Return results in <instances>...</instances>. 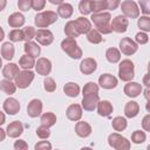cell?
Wrapping results in <instances>:
<instances>
[{
	"mask_svg": "<svg viewBox=\"0 0 150 150\" xmlns=\"http://www.w3.org/2000/svg\"><path fill=\"white\" fill-rule=\"evenodd\" d=\"M61 48L71 59H75L76 60V59H80L82 56V49L79 47V45L75 41V39H68V38H66L61 42Z\"/></svg>",
	"mask_w": 150,
	"mask_h": 150,
	"instance_id": "obj_3",
	"label": "cell"
},
{
	"mask_svg": "<svg viewBox=\"0 0 150 150\" xmlns=\"http://www.w3.org/2000/svg\"><path fill=\"white\" fill-rule=\"evenodd\" d=\"M73 6L68 2H62L59 7H57V16H61L63 19H69L73 15Z\"/></svg>",
	"mask_w": 150,
	"mask_h": 150,
	"instance_id": "obj_27",
	"label": "cell"
},
{
	"mask_svg": "<svg viewBox=\"0 0 150 150\" xmlns=\"http://www.w3.org/2000/svg\"><path fill=\"white\" fill-rule=\"evenodd\" d=\"M111 125L115 131H123L127 128V120L122 116H116L111 121Z\"/></svg>",
	"mask_w": 150,
	"mask_h": 150,
	"instance_id": "obj_35",
	"label": "cell"
},
{
	"mask_svg": "<svg viewBox=\"0 0 150 150\" xmlns=\"http://www.w3.org/2000/svg\"><path fill=\"white\" fill-rule=\"evenodd\" d=\"M63 91L69 97H76L80 94V86L75 82H68L63 87Z\"/></svg>",
	"mask_w": 150,
	"mask_h": 150,
	"instance_id": "obj_30",
	"label": "cell"
},
{
	"mask_svg": "<svg viewBox=\"0 0 150 150\" xmlns=\"http://www.w3.org/2000/svg\"><path fill=\"white\" fill-rule=\"evenodd\" d=\"M40 122H41V125H45L47 128H50L53 127L55 123H56V116L54 112H45L41 115V118H40Z\"/></svg>",
	"mask_w": 150,
	"mask_h": 150,
	"instance_id": "obj_32",
	"label": "cell"
},
{
	"mask_svg": "<svg viewBox=\"0 0 150 150\" xmlns=\"http://www.w3.org/2000/svg\"><path fill=\"white\" fill-rule=\"evenodd\" d=\"M75 132L80 137H88L91 134V125L88 122L84 121H79L75 124Z\"/></svg>",
	"mask_w": 150,
	"mask_h": 150,
	"instance_id": "obj_21",
	"label": "cell"
},
{
	"mask_svg": "<svg viewBox=\"0 0 150 150\" xmlns=\"http://www.w3.org/2000/svg\"><path fill=\"white\" fill-rule=\"evenodd\" d=\"M142 127L145 131H150V115L146 114L144 117H143V121H142Z\"/></svg>",
	"mask_w": 150,
	"mask_h": 150,
	"instance_id": "obj_53",
	"label": "cell"
},
{
	"mask_svg": "<svg viewBox=\"0 0 150 150\" xmlns=\"http://www.w3.org/2000/svg\"><path fill=\"white\" fill-rule=\"evenodd\" d=\"M2 107H4V111L7 112L8 115H15L20 110V103H19V101L15 100V98H13V97L6 98Z\"/></svg>",
	"mask_w": 150,
	"mask_h": 150,
	"instance_id": "obj_17",
	"label": "cell"
},
{
	"mask_svg": "<svg viewBox=\"0 0 150 150\" xmlns=\"http://www.w3.org/2000/svg\"><path fill=\"white\" fill-rule=\"evenodd\" d=\"M82 94H83V96L91 95V94H98V84H96L95 82L86 83L83 89H82Z\"/></svg>",
	"mask_w": 150,
	"mask_h": 150,
	"instance_id": "obj_38",
	"label": "cell"
},
{
	"mask_svg": "<svg viewBox=\"0 0 150 150\" xmlns=\"http://www.w3.org/2000/svg\"><path fill=\"white\" fill-rule=\"evenodd\" d=\"M87 40H88L90 43L97 45V43H101V42L103 41V38H102V35H101L96 29H90V30L87 33Z\"/></svg>",
	"mask_w": 150,
	"mask_h": 150,
	"instance_id": "obj_37",
	"label": "cell"
},
{
	"mask_svg": "<svg viewBox=\"0 0 150 150\" xmlns=\"http://www.w3.org/2000/svg\"><path fill=\"white\" fill-rule=\"evenodd\" d=\"M35 66V59L28 55H22L19 60V67H21L23 70H30Z\"/></svg>",
	"mask_w": 150,
	"mask_h": 150,
	"instance_id": "obj_31",
	"label": "cell"
},
{
	"mask_svg": "<svg viewBox=\"0 0 150 150\" xmlns=\"http://www.w3.org/2000/svg\"><path fill=\"white\" fill-rule=\"evenodd\" d=\"M45 5H46V1L45 0H32V8L35 9V11L43 9Z\"/></svg>",
	"mask_w": 150,
	"mask_h": 150,
	"instance_id": "obj_51",
	"label": "cell"
},
{
	"mask_svg": "<svg viewBox=\"0 0 150 150\" xmlns=\"http://www.w3.org/2000/svg\"><path fill=\"white\" fill-rule=\"evenodd\" d=\"M34 68L39 75L47 76L52 71V62L46 57H40V59H38V61H35Z\"/></svg>",
	"mask_w": 150,
	"mask_h": 150,
	"instance_id": "obj_10",
	"label": "cell"
},
{
	"mask_svg": "<svg viewBox=\"0 0 150 150\" xmlns=\"http://www.w3.org/2000/svg\"><path fill=\"white\" fill-rule=\"evenodd\" d=\"M56 20H57V14L53 11H46V12L38 13L34 18V22L36 27L40 29H46V27L56 22Z\"/></svg>",
	"mask_w": 150,
	"mask_h": 150,
	"instance_id": "obj_2",
	"label": "cell"
},
{
	"mask_svg": "<svg viewBox=\"0 0 150 150\" xmlns=\"http://www.w3.org/2000/svg\"><path fill=\"white\" fill-rule=\"evenodd\" d=\"M118 76L122 81L125 82H131V80L135 76V66L134 62L130 61L129 59L122 60L118 66Z\"/></svg>",
	"mask_w": 150,
	"mask_h": 150,
	"instance_id": "obj_4",
	"label": "cell"
},
{
	"mask_svg": "<svg viewBox=\"0 0 150 150\" xmlns=\"http://www.w3.org/2000/svg\"><path fill=\"white\" fill-rule=\"evenodd\" d=\"M49 2L53 4V5H59V6H60L63 1H62V0H49Z\"/></svg>",
	"mask_w": 150,
	"mask_h": 150,
	"instance_id": "obj_57",
	"label": "cell"
},
{
	"mask_svg": "<svg viewBox=\"0 0 150 150\" xmlns=\"http://www.w3.org/2000/svg\"><path fill=\"white\" fill-rule=\"evenodd\" d=\"M5 121H6V116L2 111H0V125H2L5 123Z\"/></svg>",
	"mask_w": 150,
	"mask_h": 150,
	"instance_id": "obj_55",
	"label": "cell"
},
{
	"mask_svg": "<svg viewBox=\"0 0 150 150\" xmlns=\"http://www.w3.org/2000/svg\"><path fill=\"white\" fill-rule=\"evenodd\" d=\"M43 88H45V90L48 91V93L55 91V89H56V83H55L54 79L47 76V77L45 79V81H43Z\"/></svg>",
	"mask_w": 150,
	"mask_h": 150,
	"instance_id": "obj_43",
	"label": "cell"
},
{
	"mask_svg": "<svg viewBox=\"0 0 150 150\" xmlns=\"http://www.w3.org/2000/svg\"><path fill=\"white\" fill-rule=\"evenodd\" d=\"M8 25H9V27H12L14 29H18L19 27L25 25V16L21 13L15 12V13H13L8 16Z\"/></svg>",
	"mask_w": 150,
	"mask_h": 150,
	"instance_id": "obj_24",
	"label": "cell"
},
{
	"mask_svg": "<svg viewBox=\"0 0 150 150\" xmlns=\"http://www.w3.org/2000/svg\"><path fill=\"white\" fill-rule=\"evenodd\" d=\"M135 42H136L137 45H145V43H148V42H149V36H148V34L144 33V32L137 33L136 36H135Z\"/></svg>",
	"mask_w": 150,
	"mask_h": 150,
	"instance_id": "obj_46",
	"label": "cell"
},
{
	"mask_svg": "<svg viewBox=\"0 0 150 150\" xmlns=\"http://www.w3.org/2000/svg\"><path fill=\"white\" fill-rule=\"evenodd\" d=\"M105 2H107V9H109V11L116 9L121 4L118 0H105Z\"/></svg>",
	"mask_w": 150,
	"mask_h": 150,
	"instance_id": "obj_52",
	"label": "cell"
},
{
	"mask_svg": "<svg viewBox=\"0 0 150 150\" xmlns=\"http://www.w3.org/2000/svg\"><path fill=\"white\" fill-rule=\"evenodd\" d=\"M9 40L12 42H20L23 40L22 29H12L9 32Z\"/></svg>",
	"mask_w": 150,
	"mask_h": 150,
	"instance_id": "obj_42",
	"label": "cell"
},
{
	"mask_svg": "<svg viewBox=\"0 0 150 150\" xmlns=\"http://www.w3.org/2000/svg\"><path fill=\"white\" fill-rule=\"evenodd\" d=\"M120 6H121V9H122L123 16L130 18V19L138 18L139 9H138V6H137V4L135 1H132V0H125V1H122L120 4Z\"/></svg>",
	"mask_w": 150,
	"mask_h": 150,
	"instance_id": "obj_7",
	"label": "cell"
},
{
	"mask_svg": "<svg viewBox=\"0 0 150 150\" xmlns=\"http://www.w3.org/2000/svg\"><path fill=\"white\" fill-rule=\"evenodd\" d=\"M98 84L103 89H114L117 86V79L111 74H102L98 77Z\"/></svg>",
	"mask_w": 150,
	"mask_h": 150,
	"instance_id": "obj_14",
	"label": "cell"
},
{
	"mask_svg": "<svg viewBox=\"0 0 150 150\" xmlns=\"http://www.w3.org/2000/svg\"><path fill=\"white\" fill-rule=\"evenodd\" d=\"M75 25L77 27V30L80 34H87L90 29H91V23L90 21L84 18V16H80L75 20Z\"/></svg>",
	"mask_w": 150,
	"mask_h": 150,
	"instance_id": "obj_26",
	"label": "cell"
},
{
	"mask_svg": "<svg viewBox=\"0 0 150 150\" xmlns=\"http://www.w3.org/2000/svg\"><path fill=\"white\" fill-rule=\"evenodd\" d=\"M79 9H80V13L83 14V15H87V14L91 13V11H90V0H82V1H80Z\"/></svg>",
	"mask_w": 150,
	"mask_h": 150,
	"instance_id": "obj_44",
	"label": "cell"
},
{
	"mask_svg": "<svg viewBox=\"0 0 150 150\" xmlns=\"http://www.w3.org/2000/svg\"><path fill=\"white\" fill-rule=\"evenodd\" d=\"M36 135L38 137H40L41 139H47L49 136H50V130L49 128L45 127V125H40L38 129H36Z\"/></svg>",
	"mask_w": 150,
	"mask_h": 150,
	"instance_id": "obj_45",
	"label": "cell"
},
{
	"mask_svg": "<svg viewBox=\"0 0 150 150\" xmlns=\"http://www.w3.org/2000/svg\"><path fill=\"white\" fill-rule=\"evenodd\" d=\"M22 33H23V40H25L26 42H28V41H32V39L35 38L36 30H35L32 26H27V27H25V28L22 29Z\"/></svg>",
	"mask_w": 150,
	"mask_h": 150,
	"instance_id": "obj_41",
	"label": "cell"
},
{
	"mask_svg": "<svg viewBox=\"0 0 150 150\" xmlns=\"http://www.w3.org/2000/svg\"><path fill=\"white\" fill-rule=\"evenodd\" d=\"M138 27L141 28V30H143L144 33L149 32L150 30V18L149 16H141L138 19V22H137Z\"/></svg>",
	"mask_w": 150,
	"mask_h": 150,
	"instance_id": "obj_40",
	"label": "cell"
},
{
	"mask_svg": "<svg viewBox=\"0 0 150 150\" xmlns=\"http://www.w3.org/2000/svg\"><path fill=\"white\" fill-rule=\"evenodd\" d=\"M2 67V59H1V56H0V68Z\"/></svg>",
	"mask_w": 150,
	"mask_h": 150,
	"instance_id": "obj_61",
	"label": "cell"
},
{
	"mask_svg": "<svg viewBox=\"0 0 150 150\" xmlns=\"http://www.w3.org/2000/svg\"><path fill=\"white\" fill-rule=\"evenodd\" d=\"M81 150H93L91 148H88V146H84V148H82Z\"/></svg>",
	"mask_w": 150,
	"mask_h": 150,
	"instance_id": "obj_60",
	"label": "cell"
},
{
	"mask_svg": "<svg viewBox=\"0 0 150 150\" xmlns=\"http://www.w3.org/2000/svg\"><path fill=\"white\" fill-rule=\"evenodd\" d=\"M18 7L22 12H27L32 8V0H19L18 1Z\"/></svg>",
	"mask_w": 150,
	"mask_h": 150,
	"instance_id": "obj_47",
	"label": "cell"
},
{
	"mask_svg": "<svg viewBox=\"0 0 150 150\" xmlns=\"http://www.w3.org/2000/svg\"><path fill=\"white\" fill-rule=\"evenodd\" d=\"M96 109H97V112H98L100 116L108 117V116L111 115V112H112V110H114V107H112V104H111L109 101L103 100V101H100V102L97 103Z\"/></svg>",
	"mask_w": 150,
	"mask_h": 150,
	"instance_id": "obj_23",
	"label": "cell"
},
{
	"mask_svg": "<svg viewBox=\"0 0 150 150\" xmlns=\"http://www.w3.org/2000/svg\"><path fill=\"white\" fill-rule=\"evenodd\" d=\"M14 54H15L14 46L11 42H4L1 46V56L9 61L14 57Z\"/></svg>",
	"mask_w": 150,
	"mask_h": 150,
	"instance_id": "obj_29",
	"label": "cell"
},
{
	"mask_svg": "<svg viewBox=\"0 0 150 150\" xmlns=\"http://www.w3.org/2000/svg\"><path fill=\"white\" fill-rule=\"evenodd\" d=\"M97 68V62L93 57H86L84 60L81 61L80 63V70L84 75H90L93 74Z\"/></svg>",
	"mask_w": 150,
	"mask_h": 150,
	"instance_id": "obj_13",
	"label": "cell"
},
{
	"mask_svg": "<svg viewBox=\"0 0 150 150\" xmlns=\"http://www.w3.org/2000/svg\"><path fill=\"white\" fill-rule=\"evenodd\" d=\"M56 150H59V149H56Z\"/></svg>",
	"mask_w": 150,
	"mask_h": 150,
	"instance_id": "obj_62",
	"label": "cell"
},
{
	"mask_svg": "<svg viewBox=\"0 0 150 150\" xmlns=\"http://www.w3.org/2000/svg\"><path fill=\"white\" fill-rule=\"evenodd\" d=\"M34 73L32 70H21L18 76L14 79V84L15 87L20 88V89H25L28 88L30 86V83L34 80Z\"/></svg>",
	"mask_w": 150,
	"mask_h": 150,
	"instance_id": "obj_6",
	"label": "cell"
},
{
	"mask_svg": "<svg viewBox=\"0 0 150 150\" xmlns=\"http://www.w3.org/2000/svg\"><path fill=\"white\" fill-rule=\"evenodd\" d=\"M22 132H23V125L20 121H14L7 125L6 135L9 136L11 138H18Z\"/></svg>",
	"mask_w": 150,
	"mask_h": 150,
	"instance_id": "obj_16",
	"label": "cell"
},
{
	"mask_svg": "<svg viewBox=\"0 0 150 150\" xmlns=\"http://www.w3.org/2000/svg\"><path fill=\"white\" fill-rule=\"evenodd\" d=\"M104 9H107L105 0H94V1H90V11L93 12V14L101 13Z\"/></svg>",
	"mask_w": 150,
	"mask_h": 150,
	"instance_id": "obj_36",
	"label": "cell"
},
{
	"mask_svg": "<svg viewBox=\"0 0 150 150\" xmlns=\"http://www.w3.org/2000/svg\"><path fill=\"white\" fill-rule=\"evenodd\" d=\"M148 77H149V75L148 74H145V76H144V84L146 86V88H149V81H148Z\"/></svg>",
	"mask_w": 150,
	"mask_h": 150,
	"instance_id": "obj_58",
	"label": "cell"
},
{
	"mask_svg": "<svg viewBox=\"0 0 150 150\" xmlns=\"http://www.w3.org/2000/svg\"><path fill=\"white\" fill-rule=\"evenodd\" d=\"M35 150H52V144L48 141H40L34 146Z\"/></svg>",
	"mask_w": 150,
	"mask_h": 150,
	"instance_id": "obj_48",
	"label": "cell"
},
{
	"mask_svg": "<svg viewBox=\"0 0 150 150\" xmlns=\"http://www.w3.org/2000/svg\"><path fill=\"white\" fill-rule=\"evenodd\" d=\"M139 112V105L135 101H129L124 107V115L128 118H134Z\"/></svg>",
	"mask_w": 150,
	"mask_h": 150,
	"instance_id": "obj_25",
	"label": "cell"
},
{
	"mask_svg": "<svg viewBox=\"0 0 150 150\" xmlns=\"http://www.w3.org/2000/svg\"><path fill=\"white\" fill-rule=\"evenodd\" d=\"M0 90H1V91H4L5 94L12 95V94H14V93H15L16 87H15V84H14L12 81L4 79V80H1V81H0Z\"/></svg>",
	"mask_w": 150,
	"mask_h": 150,
	"instance_id": "obj_34",
	"label": "cell"
},
{
	"mask_svg": "<svg viewBox=\"0 0 150 150\" xmlns=\"http://www.w3.org/2000/svg\"><path fill=\"white\" fill-rule=\"evenodd\" d=\"M105 57L110 63H117L121 60V52L117 48H108L105 52Z\"/></svg>",
	"mask_w": 150,
	"mask_h": 150,
	"instance_id": "obj_33",
	"label": "cell"
},
{
	"mask_svg": "<svg viewBox=\"0 0 150 150\" xmlns=\"http://www.w3.org/2000/svg\"><path fill=\"white\" fill-rule=\"evenodd\" d=\"M137 49H138V45L134 40H131L130 38H123L120 41V50L124 55L130 56V55L135 54L137 52Z\"/></svg>",
	"mask_w": 150,
	"mask_h": 150,
	"instance_id": "obj_8",
	"label": "cell"
},
{
	"mask_svg": "<svg viewBox=\"0 0 150 150\" xmlns=\"http://www.w3.org/2000/svg\"><path fill=\"white\" fill-rule=\"evenodd\" d=\"M14 150H28V144L23 139H18L14 143Z\"/></svg>",
	"mask_w": 150,
	"mask_h": 150,
	"instance_id": "obj_50",
	"label": "cell"
},
{
	"mask_svg": "<svg viewBox=\"0 0 150 150\" xmlns=\"http://www.w3.org/2000/svg\"><path fill=\"white\" fill-rule=\"evenodd\" d=\"M4 38H5V32H4V29L0 27V41H2Z\"/></svg>",
	"mask_w": 150,
	"mask_h": 150,
	"instance_id": "obj_59",
	"label": "cell"
},
{
	"mask_svg": "<svg viewBox=\"0 0 150 150\" xmlns=\"http://www.w3.org/2000/svg\"><path fill=\"white\" fill-rule=\"evenodd\" d=\"M19 73H20V69H19V66L16 63H12L11 62V63H7L2 68V75H4V77L6 80H9V81L14 80L18 76Z\"/></svg>",
	"mask_w": 150,
	"mask_h": 150,
	"instance_id": "obj_20",
	"label": "cell"
},
{
	"mask_svg": "<svg viewBox=\"0 0 150 150\" xmlns=\"http://www.w3.org/2000/svg\"><path fill=\"white\" fill-rule=\"evenodd\" d=\"M138 4L141 6V11L145 14V16H148L150 14V1L149 0H142Z\"/></svg>",
	"mask_w": 150,
	"mask_h": 150,
	"instance_id": "obj_49",
	"label": "cell"
},
{
	"mask_svg": "<svg viewBox=\"0 0 150 150\" xmlns=\"http://www.w3.org/2000/svg\"><path fill=\"white\" fill-rule=\"evenodd\" d=\"M64 34H66V36L68 39H75V38H77L80 35V33L77 30V27L75 25V21L70 20V21H68L66 23V26H64Z\"/></svg>",
	"mask_w": 150,
	"mask_h": 150,
	"instance_id": "obj_28",
	"label": "cell"
},
{
	"mask_svg": "<svg viewBox=\"0 0 150 150\" xmlns=\"http://www.w3.org/2000/svg\"><path fill=\"white\" fill-rule=\"evenodd\" d=\"M35 39L38 43L42 46H49L54 41V35L49 29H38L35 33Z\"/></svg>",
	"mask_w": 150,
	"mask_h": 150,
	"instance_id": "obj_11",
	"label": "cell"
},
{
	"mask_svg": "<svg viewBox=\"0 0 150 150\" xmlns=\"http://www.w3.org/2000/svg\"><path fill=\"white\" fill-rule=\"evenodd\" d=\"M66 115H67V118L70 120V121H74V122H77L81 120L82 117V107L80 104H70L68 108H67V111H66Z\"/></svg>",
	"mask_w": 150,
	"mask_h": 150,
	"instance_id": "obj_18",
	"label": "cell"
},
{
	"mask_svg": "<svg viewBox=\"0 0 150 150\" xmlns=\"http://www.w3.org/2000/svg\"><path fill=\"white\" fill-rule=\"evenodd\" d=\"M108 143L115 150H130V141L117 132L109 135Z\"/></svg>",
	"mask_w": 150,
	"mask_h": 150,
	"instance_id": "obj_5",
	"label": "cell"
},
{
	"mask_svg": "<svg viewBox=\"0 0 150 150\" xmlns=\"http://www.w3.org/2000/svg\"><path fill=\"white\" fill-rule=\"evenodd\" d=\"M5 138H6V131L0 128V142H2Z\"/></svg>",
	"mask_w": 150,
	"mask_h": 150,
	"instance_id": "obj_54",
	"label": "cell"
},
{
	"mask_svg": "<svg viewBox=\"0 0 150 150\" xmlns=\"http://www.w3.org/2000/svg\"><path fill=\"white\" fill-rule=\"evenodd\" d=\"M6 5H7V1H6V0H0V12L5 9Z\"/></svg>",
	"mask_w": 150,
	"mask_h": 150,
	"instance_id": "obj_56",
	"label": "cell"
},
{
	"mask_svg": "<svg viewBox=\"0 0 150 150\" xmlns=\"http://www.w3.org/2000/svg\"><path fill=\"white\" fill-rule=\"evenodd\" d=\"M128 25H129V21L123 15H117L110 21V28L112 32H116V33H124L128 28Z\"/></svg>",
	"mask_w": 150,
	"mask_h": 150,
	"instance_id": "obj_9",
	"label": "cell"
},
{
	"mask_svg": "<svg viewBox=\"0 0 150 150\" xmlns=\"http://www.w3.org/2000/svg\"><path fill=\"white\" fill-rule=\"evenodd\" d=\"M23 50H25V54L28 55V56H32V57H38L40 54H41V48L40 46L34 42V41H28L25 43L23 46Z\"/></svg>",
	"mask_w": 150,
	"mask_h": 150,
	"instance_id": "obj_22",
	"label": "cell"
},
{
	"mask_svg": "<svg viewBox=\"0 0 150 150\" xmlns=\"http://www.w3.org/2000/svg\"><path fill=\"white\" fill-rule=\"evenodd\" d=\"M100 102V97L97 94H91V95H86L82 98V109L86 111H94L97 107V103Z\"/></svg>",
	"mask_w": 150,
	"mask_h": 150,
	"instance_id": "obj_12",
	"label": "cell"
},
{
	"mask_svg": "<svg viewBox=\"0 0 150 150\" xmlns=\"http://www.w3.org/2000/svg\"><path fill=\"white\" fill-rule=\"evenodd\" d=\"M42 112V102L38 98H33L27 105V114L29 117H38Z\"/></svg>",
	"mask_w": 150,
	"mask_h": 150,
	"instance_id": "obj_15",
	"label": "cell"
},
{
	"mask_svg": "<svg viewBox=\"0 0 150 150\" xmlns=\"http://www.w3.org/2000/svg\"><path fill=\"white\" fill-rule=\"evenodd\" d=\"M145 139H146V135H145L144 131L136 130V131H134L132 135H131V142L135 143V144H141V143H143Z\"/></svg>",
	"mask_w": 150,
	"mask_h": 150,
	"instance_id": "obj_39",
	"label": "cell"
},
{
	"mask_svg": "<svg viewBox=\"0 0 150 150\" xmlns=\"http://www.w3.org/2000/svg\"><path fill=\"white\" fill-rule=\"evenodd\" d=\"M91 22L95 25V29L102 35V34H110L112 30L110 28V21L111 15L109 12H101L95 13L91 15Z\"/></svg>",
	"mask_w": 150,
	"mask_h": 150,
	"instance_id": "obj_1",
	"label": "cell"
},
{
	"mask_svg": "<svg viewBox=\"0 0 150 150\" xmlns=\"http://www.w3.org/2000/svg\"><path fill=\"white\" fill-rule=\"evenodd\" d=\"M142 90H143L142 84H139L138 82H128L123 89L124 94L128 97H137L142 93Z\"/></svg>",
	"mask_w": 150,
	"mask_h": 150,
	"instance_id": "obj_19",
	"label": "cell"
}]
</instances>
